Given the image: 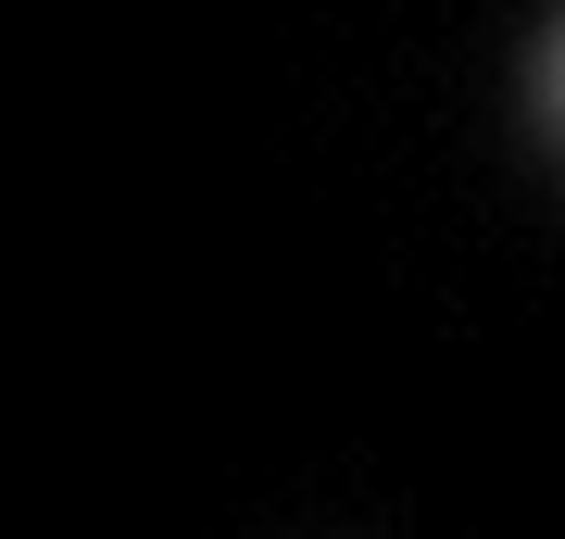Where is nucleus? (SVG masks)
<instances>
[{
	"instance_id": "obj_1",
	"label": "nucleus",
	"mask_w": 565,
	"mask_h": 539,
	"mask_svg": "<svg viewBox=\"0 0 565 539\" xmlns=\"http://www.w3.org/2000/svg\"><path fill=\"white\" fill-rule=\"evenodd\" d=\"M553 114H565V25H553Z\"/></svg>"
}]
</instances>
